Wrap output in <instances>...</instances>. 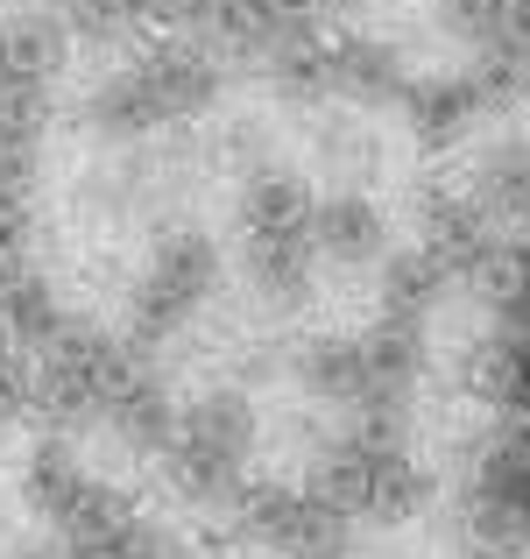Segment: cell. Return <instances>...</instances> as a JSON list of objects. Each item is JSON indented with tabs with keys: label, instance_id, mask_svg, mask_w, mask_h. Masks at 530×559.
Wrapping results in <instances>:
<instances>
[{
	"label": "cell",
	"instance_id": "cell-1",
	"mask_svg": "<svg viewBox=\"0 0 530 559\" xmlns=\"http://www.w3.org/2000/svg\"><path fill=\"white\" fill-rule=\"evenodd\" d=\"M64 333V312H57V290L43 276H8L0 284V341H22V347H50Z\"/></svg>",
	"mask_w": 530,
	"mask_h": 559
},
{
	"label": "cell",
	"instance_id": "cell-2",
	"mask_svg": "<svg viewBox=\"0 0 530 559\" xmlns=\"http://www.w3.org/2000/svg\"><path fill=\"white\" fill-rule=\"evenodd\" d=\"M22 489H28V503H36L43 518H64V510L79 503L85 475H79V467H71V453H64V447H36V461H28Z\"/></svg>",
	"mask_w": 530,
	"mask_h": 559
},
{
	"label": "cell",
	"instance_id": "cell-3",
	"mask_svg": "<svg viewBox=\"0 0 530 559\" xmlns=\"http://www.w3.org/2000/svg\"><path fill=\"white\" fill-rule=\"evenodd\" d=\"M64 14H71L79 36H121V28L142 14V0H64Z\"/></svg>",
	"mask_w": 530,
	"mask_h": 559
},
{
	"label": "cell",
	"instance_id": "cell-4",
	"mask_svg": "<svg viewBox=\"0 0 530 559\" xmlns=\"http://www.w3.org/2000/svg\"><path fill=\"white\" fill-rule=\"evenodd\" d=\"M28 262V199H0V284Z\"/></svg>",
	"mask_w": 530,
	"mask_h": 559
},
{
	"label": "cell",
	"instance_id": "cell-5",
	"mask_svg": "<svg viewBox=\"0 0 530 559\" xmlns=\"http://www.w3.org/2000/svg\"><path fill=\"white\" fill-rule=\"evenodd\" d=\"M22 404H28V396H22V376H14V369H8V355H0V432L22 418Z\"/></svg>",
	"mask_w": 530,
	"mask_h": 559
},
{
	"label": "cell",
	"instance_id": "cell-6",
	"mask_svg": "<svg viewBox=\"0 0 530 559\" xmlns=\"http://www.w3.org/2000/svg\"><path fill=\"white\" fill-rule=\"evenodd\" d=\"M8 559H50V552H8Z\"/></svg>",
	"mask_w": 530,
	"mask_h": 559
}]
</instances>
